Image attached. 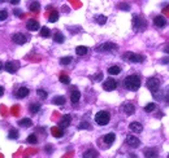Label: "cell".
<instances>
[{"label":"cell","mask_w":169,"mask_h":158,"mask_svg":"<svg viewBox=\"0 0 169 158\" xmlns=\"http://www.w3.org/2000/svg\"><path fill=\"white\" fill-rule=\"evenodd\" d=\"M64 35L61 34L60 31H56L55 32V35H53V40L56 42V43H64Z\"/></svg>","instance_id":"23"},{"label":"cell","mask_w":169,"mask_h":158,"mask_svg":"<svg viewBox=\"0 0 169 158\" xmlns=\"http://www.w3.org/2000/svg\"><path fill=\"white\" fill-rule=\"evenodd\" d=\"M29 9H30V12H32V13H38L39 9H40V4H39L38 1H31L30 5H29Z\"/></svg>","instance_id":"21"},{"label":"cell","mask_w":169,"mask_h":158,"mask_svg":"<svg viewBox=\"0 0 169 158\" xmlns=\"http://www.w3.org/2000/svg\"><path fill=\"white\" fill-rule=\"evenodd\" d=\"M126 144L131 148H138L141 145V141H139V139L136 136H134V135H128V136H126Z\"/></svg>","instance_id":"6"},{"label":"cell","mask_w":169,"mask_h":158,"mask_svg":"<svg viewBox=\"0 0 169 158\" xmlns=\"http://www.w3.org/2000/svg\"><path fill=\"white\" fill-rule=\"evenodd\" d=\"M18 124L21 127H25V128H27V127H31L32 126V121L30 119V118H24V119H21L18 122Z\"/></svg>","instance_id":"20"},{"label":"cell","mask_w":169,"mask_h":158,"mask_svg":"<svg viewBox=\"0 0 169 158\" xmlns=\"http://www.w3.org/2000/svg\"><path fill=\"white\" fill-rule=\"evenodd\" d=\"M146 157H157V153H156V150H147Z\"/></svg>","instance_id":"40"},{"label":"cell","mask_w":169,"mask_h":158,"mask_svg":"<svg viewBox=\"0 0 169 158\" xmlns=\"http://www.w3.org/2000/svg\"><path fill=\"white\" fill-rule=\"evenodd\" d=\"M29 88H26V87H21L18 91H16V97L17 98H25L26 96L29 95Z\"/></svg>","instance_id":"16"},{"label":"cell","mask_w":169,"mask_h":158,"mask_svg":"<svg viewBox=\"0 0 169 158\" xmlns=\"http://www.w3.org/2000/svg\"><path fill=\"white\" fill-rule=\"evenodd\" d=\"M79 98H81V92L78 90H76V88H73V91L70 92V101H72V104L76 105L78 101H79Z\"/></svg>","instance_id":"11"},{"label":"cell","mask_w":169,"mask_h":158,"mask_svg":"<svg viewBox=\"0 0 169 158\" xmlns=\"http://www.w3.org/2000/svg\"><path fill=\"white\" fill-rule=\"evenodd\" d=\"M50 35H51V30H50L48 27H46V26H44V27H42V29H40V37H43V38H48Z\"/></svg>","instance_id":"27"},{"label":"cell","mask_w":169,"mask_h":158,"mask_svg":"<svg viewBox=\"0 0 169 158\" xmlns=\"http://www.w3.org/2000/svg\"><path fill=\"white\" fill-rule=\"evenodd\" d=\"M146 85H147L148 90H151L152 92H156L159 90V87H160V80L157 78H150Z\"/></svg>","instance_id":"5"},{"label":"cell","mask_w":169,"mask_h":158,"mask_svg":"<svg viewBox=\"0 0 169 158\" xmlns=\"http://www.w3.org/2000/svg\"><path fill=\"white\" fill-rule=\"evenodd\" d=\"M3 95H4V88H3L1 85H0V97H1Z\"/></svg>","instance_id":"44"},{"label":"cell","mask_w":169,"mask_h":158,"mask_svg":"<svg viewBox=\"0 0 169 158\" xmlns=\"http://www.w3.org/2000/svg\"><path fill=\"white\" fill-rule=\"evenodd\" d=\"M146 26H147V22H146V19L138 17V16H134V17H133V27H134L136 31L144 30Z\"/></svg>","instance_id":"3"},{"label":"cell","mask_w":169,"mask_h":158,"mask_svg":"<svg viewBox=\"0 0 169 158\" xmlns=\"http://www.w3.org/2000/svg\"><path fill=\"white\" fill-rule=\"evenodd\" d=\"M155 109H156V104H154V103H150L144 106V111H147V113H151V111H154Z\"/></svg>","instance_id":"30"},{"label":"cell","mask_w":169,"mask_h":158,"mask_svg":"<svg viewBox=\"0 0 169 158\" xmlns=\"http://www.w3.org/2000/svg\"><path fill=\"white\" fill-rule=\"evenodd\" d=\"M118 8H120V9H122V11H129L130 6H129L128 4H118Z\"/></svg>","instance_id":"41"},{"label":"cell","mask_w":169,"mask_h":158,"mask_svg":"<svg viewBox=\"0 0 169 158\" xmlns=\"http://www.w3.org/2000/svg\"><path fill=\"white\" fill-rule=\"evenodd\" d=\"M70 123H72V117L69 116V114H66V116H64V117L60 119V122H58V127L66 128V127L70 126Z\"/></svg>","instance_id":"10"},{"label":"cell","mask_w":169,"mask_h":158,"mask_svg":"<svg viewBox=\"0 0 169 158\" xmlns=\"http://www.w3.org/2000/svg\"><path fill=\"white\" fill-rule=\"evenodd\" d=\"M46 150H47V152H51V150H52V147H46Z\"/></svg>","instance_id":"46"},{"label":"cell","mask_w":169,"mask_h":158,"mask_svg":"<svg viewBox=\"0 0 169 158\" xmlns=\"http://www.w3.org/2000/svg\"><path fill=\"white\" fill-rule=\"evenodd\" d=\"M164 51L167 52V53H169V44H168V45H165V47H164Z\"/></svg>","instance_id":"45"},{"label":"cell","mask_w":169,"mask_h":158,"mask_svg":"<svg viewBox=\"0 0 169 158\" xmlns=\"http://www.w3.org/2000/svg\"><path fill=\"white\" fill-rule=\"evenodd\" d=\"M129 128H130V131H133V132L139 134V132H142L143 126L139 123V122H131V123L129 124Z\"/></svg>","instance_id":"13"},{"label":"cell","mask_w":169,"mask_h":158,"mask_svg":"<svg viewBox=\"0 0 169 158\" xmlns=\"http://www.w3.org/2000/svg\"><path fill=\"white\" fill-rule=\"evenodd\" d=\"M72 60H73V58L69 57V56H68V57H63V58H60V64L65 66V65H69L72 62Z\"/></svg>","instance_id":"32"},{"label":"cell","mask_w":169,"mask_h":158,"mask_svg":"<svg viewBox=\"0 0 169 158\" xmlns=\"http://www.w3.org/2000/svg\"><path fill=\"white\" fill-rule=\"evenodd\" d=\"M26 141H27L29 144H37L38 143V139H37V136L32 134V135H29L27 139H26Z\"/></svg>","instance_id":"31"},{"label":"cell","mask_w":169,"mask_h":158,"mask_svg":"<svg viewBox=\"0 0 169 158\" xmlns=\"http://www.w3.org/2000/svg\"><path fill=\"white\" fill-rule=\"evenodd\" d=\"M103 79V73H98V74H95L92 77V80L94 82H100Z\"/></svg>","instance_id":"38"},{"label":"cell","mask_w":169,"mask_h":158,"mask_svg":"<svg viewBox=\"0 0 169 158\" xmlns=\"http://www.w3.org/2000/svg\"><path fill=\"white\" fill-rule=\"evenodd\" d=\"M124 84H125V87L128 88V90L136 91L139 87H141V79H139L138 75H129V77L125 78Z\"/></svg>","instance_id":"1"},{"label":"cell","mask_w":169,"mask_h":158,"mask_svg":"<svg viewBox=\"0 0 169 158\" xmlns=\"http://www.w3.org/2000/svg\"><path fill=\"white\" fill-rule=\"evenodd\" d=\"M125 58L130 62H143L144 61V57L141 55H135V53H131V52H129V53L125 55Z\"/></svg>","instance_id":"7"},{"label":"cell","mask_w":169,"mask_h":158,"mask_svg":"<svg viewBox=\"0 0 169 158\" xmlns=\"http://www.w3.org/2000/svg\"><path fill=\"white\" fill-rule=\"evenodd\" d=\"M78 128H79V130H90L91 126H90L89 123H87V122H82V123L78 126Z\"/></svg>","instance_id":"36"},{"label":"cell","mask_w":169,"mask_h":158,"mask_svg":"<svg viewBox=\"0 0 169 158\" xmlns=\"http://www.w3.org/2000/svg\"><path fill=\"white\" fill-rule=\"evenodd\" d=\"M29 109H30V113H32V114H37L38 111L40 110V105H39V104H31Z\"/></svg>","instance_id":"29"},{"label":"cell","mask_w":169,"mask_h":158,"mask_svg":"<svg viewBox=\"0 0 169 158\" xmlns=\"http://www.w3.org/2000/svg\"><path fill=\"white\" fill-rule=\"evenodd\" d=\"M162 62H164V64H168V62H169V58H164V60H162Z\"/></svg>","instance_id":"48"},{"label":"cell","mask_w":169,"mask_h":158,"mask_svg":"<svg viewBox=\"0 0 169 158\" xmlns=\"http://www.w3.org/2000/svg\"><path fill=\"white\" fill-rule=\"evenodd\" d=\"M12 114L13 116H18V106H13L12 108Z\"/></svg>","instance_id":"42"},{"label":"cell","mask_w":169,"mask_h":158,"mask_svg":"<svg viewBox=\"0 0 169 158\" xmlns=\"http://www.w3.org/2000/svg\"><path fill=\"white\" fill-rule=\"evenodd\" d=\"M115 140H116L115 134H107L105 136H104V143H105L107 145H112V144L115 143Z\"/></svg>","instance_id":"19"},{"label":"cell","mask_w":169,"mask_h":158,"mask_svg":"<svg viewBox=\"0 0 169 158\" xmlns=\"http://www.w3.org/2000/svg\"><path fill=\"white\" fill-rule=\"evenodd\" d=\"M168 157H169V156H168Z\"/></svg>","instance_id":"50"},{"label":"cell","mask_w":169,"mask_h":158,"mask_svg":"<svg viewBox=\"0 0 169 158\" xmlns=\"http://www.w3.org/2000/svg\"><path fill=\"white\" fill-rule=\"evenodd\" d=\"M37 95H38V96L40 97V98H47V96H48L47 92H46L44 90H38V91H37Z\"/></svg>","instance_id":"37"},{"label":"cell","mask_w":169,"mask_h":158,"mask_svg":"<svg viewBox=\"0 0 169 158\" xmlns=\"http://www.w3.org/2000/svg\"><path fill=\"white\" fill-rule=\"evenodd\" d=\"M3 68H4V65H3V62H1V61H0V71H1V70H3Z\"/></svg>","instance_id":"47"},{"label":"cell","mask_w":169,"mask_h":158,"mask_svg":"<svg viewBox=\"0 0 169 158\" xmlns=\"http://www.w3.org/2000/svg\"><path fill=\"white\" fill-rule=\"evenodd\" d=\"M12 40L16 43V44H18V45H22V44H25L26 42H27V37L24 34H21V32H17V34H14L12 37Z\"/></svg>","instance_id":"8"},{"label":"cell","mask_w":169,"mask_h":158,"mask_svg":"<svg viewBox=\"0 0 169 158\" xmlns=\"http://www.w3.org/2000/svg\"><path fill=\"white\" fill-rule=\"evenodd\" d=\"M87 47H84V45H78V47L76 48V53L78 55V56H84L87 53Z\"/></svg>","instance_id":"22"},{"label":"cell","mask_w":169,"mask_h":158,"mask_svg":"<svg viewBox=\"0 0 169 158\" xmlns=\"http://www.w3.org/2000/svg\"><path fill=\"white\" fill-rule=\"evenodd\" d=\"M116 49H117V45L115 43H103V44L96 47L98 52H112V51H116Z\"/></svg>","instance_id":"4"},{"label":"cell","mask_w":169,"mask_h":158,"mask_svg":"<svg viewBox=\"0 0 169 158\" xmlns=\"http://www.w3.org/2000/svg\"><path fill=\"white\" fill-rule=\"evenodd\" d=\"M103 88L105 91H113V90H116V88H117V82L115 80V79H112V78L107 79V80L103 83Z\"/></svg>","instance_id":"9"},{"label":"cell","mask_w":169,"mask_h":158,"mask_svg":"<svg viewBox=\"0 0 169 158\" xmlns=\"http://www.w3.org/2000/svg\"><path fill=\"white\" fill-rule=\"evenodd\" d=\"M26 27L30 31H38L39 30V22L35 21V19H29L27 24H26Z\"/></svg>","instance_id":"12"},{"label":"cell","mask_w":169,"mask_h":158,"mask_svg":"<svg viewBox=\"0 0 169 158\" xmlns=\"http://www.w3.org/2000/svg\"><path fill=\"white\" fill-rule=\"evenodd\" d=\"M109 119H110V116L108 111L105 110H102L95 116V122L99 126H107L109 123Z\"/></svg>","instance_id":"2"},{"label":"cell","mask_w":169,"mask_h":158,"mask_svg":"<svg viewBox=\"0 0 169 158\" xmlns=\"http://www.w3.org/2000/svg\"><path fill=\"white\" fill-rule=\"evenodd\" d=\"M9 1H11V4L16 5V4H18V3H20V0H9Z\"/></svg>","instance_id":"43"},{"label":"cell","mask_w":169,"mask_h":158,"mask_svg":"<svg viewBox=\"0 0 169 158\" xmlns=\"http://www.w3.org/2000/svg\"><path fill=\"white\" fill-rule=\"evenodd\" d=\"M51 134L53 137H56V139H60V137L64 136V131L61 127H52L51 128Z\"/></svg>","instance_id":"15"},{"label":"cell","mask_w":169,"mask_h":158,"mask_svg":"<svg viewBox=\"0 0 169 158\" xmlns=\"http://www.w3.org/2000/svg\"><path fill=\"white\" fill-rule=\"evenodd\" d=\"M57 19H58V13L56 11H52L51 14H50V17H48V21H50V22H56Z\"/></svg>","instance_id":"28"},{"label":"cell","mask_w":169,"mask_h":158,"mask_svg":"<svg viewBox=\"0 0 169 158\" xmlns=\"http://www.w3.org/2000/svg\"><path fill=\"white\" fill-rule=\"evenodd\" d=\"M167 101H168V103H169V95H168V96H167Z\"/></svg>","instance_id":"49"},{"label":"cell","mask_w":169,"mask_h":158,"mask_svg":"<svg viewBox=\"0 0 169 158\" xmlns=\"http://www.w3.org/2000/svg\"><path fill=\"white\" fill-rule=\"evenodd\" d=\"M52 103H53L55 105H64L65 104V97L64 96H56V97H53Z\"/></svg>","instance_id":"25"},{"label":"cell","mask_w":169,"mask_h":158,"mask_svg":"<svg viewBox=\"0 0 169 158\" xmlns=\"http://www.w3.org/2000/svg\"><path fill=\"white\" fill-rule=\"evenodd\" d=\"M99 154H98L95 150H87V152H84L83 153V157L84 158H87V157H98Z\"/></svg>","instance_id":"33"},{"label":"cell","mask_w":169,"mask_h":158,"mask_svg":"<svg viewBox=\"0 0 169 158\" xmlns=\"http://www.w3.org/2000/svg\"><path fill=\"white\" fill-rule=\"evenodd\" d=\"M18 131L16 130V128H12V130H9V134H8V137L11 140H14V139H18Z\"/></svg>","instance_id":"26"},{"label":"cell","mask_w":169,"mask_h":158,"mask_svg":"<svg viewBox=\"0 0 169 158\" xmlns=\"http://www.w3.org/2000/svg\"><path fill=\"white\" fill-rule=\"evenodd\" d=\"M6 18H8V13H6V11H0V21H4Z\"/></svg>","instance_id":"39"},{"label":"cell","mask_w":169,"mask_h":158,"mask_svg":"<svg viewBox=\"0 0 169 158\" xmlns=\"http://www.w3.org/2000/svg\"><path fill=\"white\" fill-rule=\"evenodd\" d=\"M60 82L61 83H64V84H69L70 83V79H69V77L68 75H60Z\"/></svg>","instance_id":"35"},{"label":"cell","mask_w":169,"mask_h":158,"mask_svg":"<svg viewBox=\"0 0 169 158\" xmlns=\"http://www.w3.org/2000/svg\"><path fill=\"white\" fill-rule=\"evenodd\" d=\"M4 69L8 73H16V70H17V64H14L13 61H8V62H5V65H4Z\"/></svg>","instance_id":"14"},{"label":"cell","mask_w":169,"mask_h":158,"mask_svg":"<svg viewBox=\"0 0 169 158\" xmlns=\"http://www.w3.org/2000/svg\"><path fill=\"white\" fill-rule=\"evenodd\" d=\"M120 73H121L120 66H110L108 69V74H110V75H118Z\"/></svg>","instance_id":"24"},{"label":"cell","mask_w":169,"mask_h":158,"mask_svg":"<svg viewBox=\"0 0 169 158\" xmlns=\"http://www.w3.org/2000/svg\"><path fill=\"white\" fill-rule=\"evenodd\" d=\"M154 24L157 26V27H164V26L167 25V19L162 17V16H157V17H155V19H154Z\"/></svg>","instance_id":"17"},{"label":"cell","mask_w":169,"mask_h":158,"mask_svg":"<svg viewBox=\"0 0 169 158\" xmlns=\"http://www.w3.org/2000/svg\"><path fill=\"white\" fill-rule=\"evenodd\" d=\"M96 22L99 25H104L107 22V17H105V16H103V14L102 16H98V17H96Z\"/></svg>","instance_id":"34"},{"label":"cell","mask_w":169,"mask_h":158,"mask_svg":"<svg viewBox=\"0 0 169 158\" xmlns=\"http://www.w3.org/2000/svg\"><path fill=\"white\" fill-rule=\"evenodd\" d=\"M124 111H125L128 116H131V114H134V111H135V106L133 104L128 103V104L124 105Z\"/></svg>","instance_id":"18"}]
</instances>
